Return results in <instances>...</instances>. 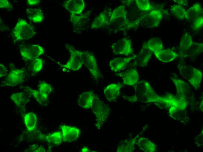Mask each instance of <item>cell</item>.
Masks as SVG:
<instances>
[{
  "mask_svg": "<svg viewBox=\"0 0 203 152\" xmlns=\"http://www.w3.org/2000/svg\"><path fill=\"white\" fill-rule=\"evenodd\" d=\"M162 18L161 11L158 9L145 12L142 17L141 24L145 28H152L158 26Z\"/></svg>",
  "mask_w": 203,
  "mask_h": 152,
  "instance_id": "ba28073f",
  "label": "cell"
},
{
  "mask_svg": "<svg viewBox=\"0 0 203 152\" xmlns=\"http://www.w3.org/2000/svg\"><path fill=\"white\" fill-rule=\"evenodd\" d=\"M38 86V90L40 92L48 96L52 90L51 85L45 82H41Z\"/></svg>",
  "mask_w": 203,
  "mask_h": 152,
  "instance_id": "f35d334b",
  "label": "cell"
},
{
  "mask_svg": "<svg viewBox=\"0 0 203 152\" xmlns=\"http://www.w3.org/2000/svg\"><path fill=\"white\" fill-rule=\"evenodd\" d=\"M123 86L120 83H112L107 85L104 91L106 99L110 101L116 100L119 96L120 90Z\"/></svg>",
  "mask_w": 203,
  "mask_h": 152,
  "instance_id": "ffe728a7",
  "label": "cell"
},
{
  "mask_svg": "<svg viewBox=\"0 0 203 152\" xmlns=\"http://www.w3.org/2000/svg\"><path fill=\"white\" fill-rule=\"evenodd\" d=\"M110 13L104 11L99 15L93 20L91 24L92 29H99L108 26Z\"/></svg>",
  "mask_w": 203,
  "mask_h": 152,
  "instance_id": "44dd1931",
  "label": "cell"
},
{
  "mask_svg": "<svg viewBox=\"0 0 203 152\" xmlns=\"http://www.w3.org/2000/svg\"><path fill=\"white\" fill-rule=\"evenodd\" d=\"M81 54L83 64L88 69L94 80H97L102 75L94 56L88 52L81 51Z\"/></svg>",
  "mask_w": 203,
  "mask_h": 152,
  "instance_id": "7c38bea8",
  "label": "cell"
},
{
  "mask_svg": "<svg viewBox=\"0 0 203 152\" xmlns=\"http://www.w3.org/2000/svg\"><path fill=\"white\" fill-rule=\"evenodd\" d=\"M89 150L86 148H83L82 150V151L83 152H88L89 151Z\"/></svg>",
  "mask_w": 203,
  "mask_h": 152,
  "instance_id": "f6af8a7d",
  "label": "cell"
},
{
  "mask_svg": "<svg viewBox=\"0 0 203 152\" xmlns=\"http://www.w3.org/2000/svg\"><path fill=\"white\" fill-rule=\"evenodd\" d=\"M24 123L28 131L33 130L36 125L37 118L36 115L32 113H29L24 116Z\"/></svg>",
  "mask_w": 203,
  "mask_h": 152,
  "instance_id": "d6a6232c",
  "label": "cell"
},
{
  "mask_svg": "<svg viewBox=\"0 0 203 152\" xmlns=\"http://www.w3.org/2000/svg\"><path fill=\"white\" fill-rule=\"evenodd\" d=\"M19 49L22 58L26 61L37 58L44 53L43 48L38 44L21 45Z\"/></svg>",
  "mask_w": 203,
  "mask_h": 152,
  "instance_id": "30bf717a",
  "label": "cell"
},
{
  "mask_svg": "<svg viewBox=\"0 0 203 152\" xmlns=\"http://www.w3.org/2000/svg\"><path fill=\"white\" fill-rule=\"evenodd\" d=\"M161 103L164 104L170 108L175 107L179 110L185 109L188 102L183 98L178 96L169 94L161 97Z\"/></svg>",
  "mask_w": 203,
  "mask_h": 152,
  "instance_id": "5bb4252c",
  "label": "cell"
},
{
  "mask_svg": "<svg viewBox=\"0 0 203 152\" xmlns=\"http://www.w3.org/2000/svg\"><path fill=\"white\" fill-rule=\"evenodd\" d=\"M116 75L122 78L125 85L134 86L139 82V75L137 70L135 69H129Z\"/></svg>",
  "mask_w": 203,
  "mask_h": 152,
  "instance_id": "9a60e30c",
  "label": "cell"
},
{
  "mask_svg": "<svg viewBox=\"0 0 203 152\" xmlns=\"http://www.w3.org/2000/svg\"><path fill=\"white\" fill-rule=\"evenodd\" d=\"M91 108L96 118V125L97 128H100L108 118L110 112V108L95 96Z\"/></svg>",
  "mask_w": 203,
  "mask_h": 152,
  "instance_id": "277c9868",
  "label": "cell"
},
{
  "mask_svg": "<svg viewBox=\"0 0 203 152\" xmlns=\"http://www.w3.org/2000/svg\"><path fill=\"white\" fill-rule=\"evenodd\" d=\"M134 56L128 57H117L111 60L109 66L111 70L116 72L125 67L132 60L135 59Z\"/></svg>",
  "mask_w": 203,
  "mask_h": 152,
  "instance_id": "d6986e66",
  "label": "cell"
},
{
  "mask_svg": "<svg viewBox=\"0 0 203 152\" xmlns=\"http://www.w3.org/2000/svg\"><path fill=\"white\" fill-rule=\"evenodd\" d=\"M171 13L177 18L183 20L185 19L186 10L181 5L175 4L172 6Z\"/></svg>",
  "mask_w": 203,
  "mask_h": 152,
  "instance_id": "d590c367",
  "label": "cell"
},
{
  "mask_svg": "<svg viewBox=\"0 0 203 152\" xmlns=\"http://www.w3.org/2000/svg\"><path fill=\"white\" fill-rule=\"evenodd\" d=\"M45 137L48 143L53 146H57L61 143L62 135L61 132L57 131L46 135Z\"/></svg>",
  "mask_w": 203,
  "mask_h": 152,
  "instance_id": "e575fe53",
  "label": "cell"
},
{
  "mask_svg": "<svg viewBox=\"0 0 203 152\" xmlns=\"http://www.w3.org/2000/svg\"><path fill=\"white\" fill-rule=\"evenodd\" d=\"M40 1V0H28L27 3L28 5L30 6L38 4Z\"/></svg>",
  "mask_w": 203,
  "mask_h": 152,
  "instance_id": "7bdbcfd3",
  "label": "cell"
},
{
  "mask_svg": "<svg viewBox=\"0 0 203 152\" xmlns=\"http://www.w3.org/2000/svg\"><path fill=\"white\" fill-rule=\"evenodd\" d=\"M136 144L140 149L144 152H153L157 149L156 146L154 143L144 137L138 138Z\"/></svg>",
  "mask_w": 203,
  "mask_h": 152,
  "instance_id": "484cf974",
  "label": "cell"
},
{
  "mask_svg": "<svg viewBox=\"0 0 203 152\" xmlns=\"http://www.w3.org/2000/svg\"><path fill=\"white\" fill-rule=\"evenodd\" d=\"M139 137L135 136L134 138L124 139L117 146V152H130L133 151L135 148L137 140Z\"/></svg>",
  "mask_w": 203,
  "mask_h": 152,
  "instance_id": "7402d4cb",
  "label": "cell"
},
{
  "mask_svg": "<svg viewBox=\"0 0 203 152\" xmlns=\"http://www.w3.org/2000/svg\"><path fill=\"white\" fill-rule=\"evenodd\" d=\"M36 34L34 27L23 19L17 22L13 32L14 39L18 42L32 38Z\"/></svg>",
  "mask_w": 203,
  "mask_h": 152,
  "instance_id": "5b68a950",
  "label": "cell"
},
{
  "mask_svg": "<svg viewBox=\"0 0 203 152\" xmlns=\"http://www.w3.org/2000/svg\"><path fill=\"white\" fill-rule=\"evenodd\" d=\"M65 47L70 54L69 59L67 63L61 66L73 71L78 70L83 63L81 51L76 49L72 46L66 44Z\"/></svg>",
  "mask_w": 203,
  "mask_h": 152,
  "instance_id": "52a82bcc",
  "label": "cell"
},
{
  "mask_svg": "<svg viewBox=\"0 0 203 152\" xmlns=\"http://www.w3.org/2000/svg\"><path fill=\"white\" fill-rule=\"evenodd\" d=\"M29 69L34 73L40 71L42 69L43 62L42 59L38 58L29 60Z\"/></svg>",
  "mask_w": 203,
  "mask_h": 152,
  "instance_id": "8d00e7d4",
  "label": "cell"
},
{
  "mask_svg": "<svg viewBox=\"0 0 203 152\" xmlns=\"http://www.w3.org/2000/svg\"><path fill=\"white\" fill-rule=\"evenodd\" d=\"M193 21V28L195 29H198L202 26L203 24V16L195 19Z\"/></svg>",
  "mask_w": 203,
  "mask_h": 152,
  "instance_id": "ab89813d",
  "label": "cell"
},
{
  "mask_svg": "<svg viewBox=\"0 0 203 152\" xmlns=\"http://www.w3.org/2000/svg\"><path fill=\"white\" fill-rule=\"evenodd\" d=\"M175 2L178 3L179 5H186V4H187V0H174Z\"/></svg>",
  "mask_w": 203,
  "mask_h": 152,
  "instance_id": "ee69618b",
  "label": "cell"
},
{
  "mask_svg": "<svg viewBox=\"0 0 203 152\" xmlns=\"http://www.w3.org/2000/svg\"><path fill=\"white\" fill-rule=\"evenodd\" d=\"M126 1H124V4L128 5L130 7L128 11H127V23L125 30L138 27L145 12L140 10L136 4L135 6H131L132 0Z\"/></svg>",
  "mask_w": 203,
  "mask_h": 152,
  "instance_id": "8992f818",
  "label": "cell"
},
{
  "mask_svg": "<svg viewBox=\"0 0 203 152\" xmlns=\"http://www.w3.org/2000/svg\"><path fill=\"white\" fill-rule=\"evenodd\" d=\"M127 23V11L123 4L114 9L109 15L108 25L114 31L125 30Z\"/></svg>",
  "mask_w": 203,
  "mask_h": 152,
  "instance_id": "7a4b0ae2",
  "label": "cell"
},
{
  "mask_svg": "<svg viewBox=\"0 0 203 152\" xmlns=\"http://www.w3.org/2000/svg\"><path fill=\"white\" fill-rule=\"evenodd\" d=\"M70 20L73 26L79 29L85 25L88 20V13H87L83 14L76 15L70 14Z\"/></svg>",
  "mask_w": 203,
  "mask_h": 152,
  "instance_id": "4dcf8cb0",
  "label": "cell"
},
{
  "mask_svg": "<svg viewBox=\"0 0 203 152\" xmlns=\"http://www.w3.org/2000/svg\"><path fill=\"white\" fill-rule=\"evenodd\" d=\"M95 96L94 94L90 91L83 93L79 96L78 105L83 108H91Z\"/></svg>",
  "mask_w": 203,
  "mask_h": 152,
  "instance_id": "603a6c76",
  "label": "cell"
},
{
  "mask_svg": "<svg viewBox=\"0 0 203 152\" xmlns=\"http://www.w3.org/2000/svg\"><path fill=\"white\" fill-rule=\"evenodd\" d=\"M26 75L24 69H16L12 70L1 82L2 87H13L23 82Z\"/></svg>",
  "mask_w": 203,
  "mask_h": 152,
  "instance_id": "9c48e42d",
  "label": "cell"
},
{
  "mask_svg": "<svg viewBox=\"0 0 203 152\" xmlns=\"http://www.w3.org/2000/svg\"><path fill=\"white\" fill-rule=\"evenodd\" d=\"M203 51V43L193 42L192 46L185 53L182 58H192L200 54Z\"/></svg>",
  "mask_w": 203,
  "mask_h": 152,
  "instance_id": "1f68e13d",
  "label": "cell"
},
{
  "mask_svg": "<svg viewBox=\"0 0 203 152\" xmlns=\"http://www.w3.org/2000/svg\"><path fill=\"white\" fill-rule=\"evenodd\" d=\"M149 49L154 53L163 49V46L161 39L157 37L150 39L146 43Z\"/></svg>",
  "mask_w": 203,
  "mask_h": 152,
  "instance_id": "836d02e7",
  "label": "cell"
},
{
  "mask_svg": "<svg viewBox=\"0 0 203 152\" xmlns=\"http://www.w3.org/2000/svg\"><path fill=\"white\" fill-rule=\"evenodd\" d=\"M178 68L181 76L188 81L195 89H198L202 78V72L192 66L181 63L178 64Z\"/></svg>",
  "mask_w": 203,
  "mask_h": 152,
  "instance_id": "3957f363",
  "label": "cell"
},
{
  "mask_svg": "<svg viewBox=\"0 0 203 152\" xmlns=\"http://www.w3.org/2000/svg\"><path fill=\"white\" fill-rule=\"evenodd\" d=\"M63 5L70 14L79 15L85 8V3L83 0H68L64 1Z\"/></svg>",
  "mask_w": 203,
  "mask_h": 152,
  "instance_id": "e0dca14e",
  "label": "cell"
},
{
  "mask_svg": "<svg viewBox=\"0 0 203 152\" xmlns=\"http://www.w3.org/2000/svg\"><path fill=\"white\" fill-rule=\"evenodd\" d=\"M62 132L63 141L71 142L76 140L79 136L80 130L77 127L62 125L60 126Z\"/></svg>",
  "mask_w": 203,
  "mask_h": 152,
  "instance_id": "ac0fdd59",
  "label": "cell"
},
{
  "mask_svg": "<svg viewBox=\"0 0 203 152\" xmlns=\"http://www.w3.org/2000/svg\"><path fill=\"white\" fill-rule=\"evenodd\" d=\"M154 54L159 60L165 63L170 62L178 56L177 53L169 48L162 50Z\"/></svg>",
  "mask_w": 203,
  "mask_h": 152,
  "instance_id": "cb8c5ba5",
  "label": "cell"
},
{
  "mask_svg": "<svg viewBox=\"0 0 203 152\" xmlns=\"http://www.w3.org/2000/svg\"><path fill=\"white\" fill-rule=\"evenodd\" d=\"M152 52L148 48L146 43H144L136 57L134 65L142 67L146 66L151 56Z\"/></svg>",
  "mask_w": 203,
  "mask_h": 152,
  "instance_id": "2e32d148",
  "label": "cell"
},
{
  "mask_svg": "<svg viewBox=\"0 0 203 152\" xmlns=\"http://www.w3.org/2000/svg\"><path fill=\"white\" fill-rule=\"evenodd\" d=\"M170 79L176 88L177 96L184 99L188 102V101L192 97V91L190 85L180 79L172 77Z\"/></svg>",
  "mask_w": 203,
  "mask_h": 152,
  "instance_id": "4fadbf2b",
  "label": "cell"
},
{
  "mask_svg": "<svg viewBox=\"0 0 203 152\" xmlns=\"http://www.w3.org/2000/svg\"><path fill=\"white\" fill-rule=\"evenodd\" d=\"M26 12L28 19L35 23H40L44 19L43 13L40 9L29 8L26 9Z\"/></svg>",
  "mask_w": 203,
  "mask_h": 152,
  "instance_id": "f1b7e54d",
  "label": "cell"
},
{
  "mask_svg": "<svg viewBox=\"0 0 203 152\" xmlns=\"http://www.w3.org/2000/svg\"><path fill=\"white\" fill-rule=\"evenodd\" d=\"M201 5L198 4H193L186 11L185 19L193 20L195 19L202 15Z\"/></svg>",
  "mask_w": 203,
  "mask_h": 152,
  "instance_id": "f546056e",
  "label": "cell"
},
{
  "mask_svg": "<svg viewBox=\"0 0 203 152\" xmlns=\"http://www.w3.org/2000/svg\"><path fill=\"white\" fill-rule=\"evenodd\" d=\"M8 70L1 63L0 64V77H1L6 76L8 73Z\"/></svg>",
  "mask_w": 203,
  "mask_h": 152,
  "instance_id": "b9f144b4",
  "label": "cell"
},
{
  "mask_svg": "<svg viewBox=\"0 0 203 152\" xmlns=\"http://www.w3.org/2000/svg\"><path fill=\"white\" fill-rule=\"evenodd\" d=\"M24 90L29 95L32 96L41 105L45 106L47 105L48 96L44 94L38 90H37L29 87H24Z\"/></svg>",
  "mask_w": 203,
  "mask_h": 152,
  "instance_id": "4316f807",
  "label": "cell"
},
{
  "mask_svg": "<svg viewBox=\"0 0 203 152\" xmlns=\"http://www.w3.org/2000/svg\"><path fill=\"white\" fill-rule=\"evenodd\" d=\"M0 8H6L8 9L13 8L10 2L7 0H0Z\"/></svg>",
  "mask_w": 203,
  "mask_h": 152,
  "instance_id": "60d3db41",
  "label": "cell"
},
{
  "mask_svg": "<svg viewBox=\"0 0 203 152\" xmlns=\"http://www.w3.org/2000/svg\"><path fill=\"white\" fill-rule=\"evenodd\" d=\"M134 87V95L127 97V99L130 102L139 100L145 103H160L161 97L157 94L148 81L141 80Z\"/></svg>",
  "mask_w": 203,
  "mask_h": 152,
  "instance_id": "6da1fadb",
  "label": "cell"
},
{
  "mask_svg": "<svg viewBox=\"0 0 203 152\" xmlns=\"http://www.w3.org/2000/svg\"><path fill=\"white\" fill-rule=\"evenodd\" d=\"M111 47L113 53L116 55L129 56L133 51L131 41L126 37L114 42Z\"/></svg>",
  "mask_w": 203,
  "mask_h": 152,
  "instance_id": "8fae6325",
  "label": "cell"
},
{
  "mask_svg": "<svg viewBox=\"0 0 203 152\" xmlns=\"http://www.w3.org/2000/svg\"><path fill=\"white\" fill-rule=\"evenodd\" d=\"M193 42L191 35L188 33L181 37L179 46L180 57L182 58L185 53L192 46Z\"/></svg>",
  "mask_w": 203,
  "mask_h": 152,
  "instance_id": "83f0119b",
  "label": "cell"
},
{
  "mask_svg": "<svg viewBox=\"0 0 203 152\" xmlns=\"http://www.w3.org/2000/svg\"><path fill=\"white\" fill-rule=\"evenodd\" d=\"M135 4L141 11L147 12L153 10V8L149 1L147 0H135Z\"/></svg>",
  "mask_w": 203,
  "mask_h": 152,
  "instance_id": "74e56055",
  "label": "cell"
},
{
  "mask_svg": "<svg viewBox=\"0 0 203 152\" xmlns=\"http://www.w3.org/2000/svg\"><path fill=\"white\" fill-rule=\"evenodd\" d=\"M29 95L25 91H22L13 94L10 98L17 106L22 107L29 101Z\"/></svg>",
  "mask_w": 203,
  "mask_h": 152,
  "instance_id": "d4e9b609",
  "label": "cell"
}]
</instances>
